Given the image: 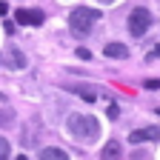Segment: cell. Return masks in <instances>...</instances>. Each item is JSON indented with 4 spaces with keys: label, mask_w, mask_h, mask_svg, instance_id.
Segmentation results:
<instances>
[{
    "label": "cell",
    "mask_w": 160,
    "mask_h": 160,
    "mask_svg": "<svg viewBox=\"0 0 160 160\" xmlns=\"http://www.w3.org/2000/svg\"><path fill=\"white\" fill-rule=\"evenodd\" d=\"M66 126H69V132H72L74 137H80V140H94V137L100 134V123H97L92 114H69Z\"/></svg>",
    "instance_id": "obj_1"
},
{
    "label": "cell",
    "mask_w": 160,
    "mask_h": 160,
    "mask_svg": "<svg viewBox=\"0 0 160 160\" xmlns=\"http://www.w3.org/2000/svg\"><path fill=\"white\" fill-rule=\"evenodd\" d=\"M109 117L117 120V117H120V106H109Z\"/></svg>",
    "instance_id": "obj_15"
},
{
    "label": "cell",
    "mask_w": 160,
    "mask_h": 160,
    "mask_svg": "<svg viewBox=\"0 0 160 160\" xmlns=\"http://www.w3.org/2000/svg\"><path fill=\"white\" fill-rule=\"evenodd\" d=\"M14 17H17L20 26H40L43 23V12L40 9H17Z\"/></svg>",
    "instance_id": "obj_4"
},
{
    "label": "cell",
    "mask_w": 160,
    "mask_h": 160,
    "mask_svg": "<svg viewBox=\"0 0 160 160\" xmlns=\"http://www.w3.org/2000/svg\"><path fill=\"white\" fill-rule=\"evenodd\" d=\"M9 63H12L14 69H23V66H26V57L20 54V49H9Z\"/></svg>",
    "instance_id": "obj_10"
},
{
    "label": "cell",
    "mask_w": 160,
    "mask_h": 160,
    "mask_svg": "<svg viewBox=\"0 0 160 160\" xmlns=\"http://www.w3.org/2000/svg\"><path fill=\"white\" fill-rule=\"evenodd\" d=\"M143 86H146L149 92H154V89H160V77H149V80H146V83H143Z\"/></svg>",
    "instance_id": "obj_13"
},
{
    "label": "cell",
    "mask_w": 160,
    "mask_h": 160,
    "mask_svg": "<svg viewBox=\"0 0 160 160\" xmlns=\"http://www.w3.org/2000/svg\"><path fill=\"white\" fill-rule=\"evenodd\" d=\"M14 160H29V157H26V154H20V157H14Z\"/></svg>",
    "instance_id": "obj_18"
},
{
    "label": "cell",
    "mask_w": 160,
    "mask_h": 160,
    "mask_svg": "<svg viewBox=\"0 0 160 160\" xmlns=\"http://www.w3.org/2000/svg\"><path fill=\"white\" fill-rule=\"evenodd\" d=\"M40 160H69V154L63 152V149H54V146H46V149H40V154H37Z\"/></svg>",
    "instance_id": "obj_8"
},
{
    "label": "cell",
    "mask_w": 160,
    "mask_h": 160,
    "mask_svg": "<svg viewBox=\"0 0 160 160\" xmlns=\"http://www.w3.org/2000/svg\"><path fill=\"white\" fill-rule=\"evenodd\" d=\"M12 120H14V112L12 109H0V126H9Z\"/></svg>",
    "instance_id": "obj_11"
},
{
    "label": "cell",
    "mask_w": 160,
    "mask_h": 160,
    "mask_svg": "<svg viewBox=\"0 0 160 160\" xmlns=\"http://www.w3.org/2000/svg\"><path fill=\"white\" fill-rule=\"evenodd\" d=\"M103 54H106V57H114V60H123V57H129V49H126L123 43H106Z\"/></svg>",
    "instance_id": "obj_7"
},
{
    "label": "cell",
    "mask_w": 160,
    "mask_h": 160,
    "mask_svg": "<svg viewBox=\"0 0 160 160\" xmlns=\"http://www.w3.org/2000/svg\"><path fill=\"white\" fill-rule=\"evenodd\" d=\"M6 12H9V6H6V3H3V0H0V17H3V14H6Z\"/></svg>",
    "instance_id": "obj_17"
},
{
    "label": "cell",
    "mask_w": 160,
    "mask_h": 160,
    "mask_svg": "<svg viewBox=\"0 0 160 160\" xmlns=\"http://www.w3.org/2000/svg\"><path fill=\"white\" fill-rule=\"evenodd\" d=\"M132 143H146V140H160V126H146V129H137L129 134Z\"/></svg>",
    "instance_id": "obj_5"
},
{
    "label": "cell",
    "mask_w": 160,
    "mask_h": 160,
    "mask_svg": "<svg viewBox=\"0 0 160 160\" xmlns=\"http://www.w3.org/2000/svg\"><path fill=\"white\" fill-rule=\"evenodd\" d=\"M9 152H12L9 140H6V137H0V160H9Z\"/></svg>",
    "instance_id": "obj_12"
},
{
    "label": "cell",
    "mask_w": 160,
    "mask_h": 160,
    "mask_svg": "<svg viewBox=\"0 0 160 160\" xmlns=\"http://www.w3.org/2000/svg\"><path fill=\"white\" fill-rule=\"evenodd\" d=\"M66 89H69L72 94H77V97L89 100V103H94V100H97V89H94V86H86V83H66Z\"/></svg>",
    "instance_id": "obj_6"
},
{
    "label": "cell",
    "mask_w": 160,
    "mask_h": 160,
    "mask_svg": "<svg viewBox=\"0 0 160 160\" xmlns=\"http://www.w3.org/2000/svg\"><path fill=\"white\" fill-rule=\"evenodd\" d=\"M149 60H160V46H154V49L149 52Z\"/></svg>",
    "instance_id": "obj_16"
},
{
    "label": "cell",
    "mask_w": 160,
    "mask_h": 160,
    "mask_svg": "<svg viewBox=\"0 0 160 160\" xmlns=\"http://www.w3.org/2000/svg\"><path fill=\"white\" fill-rule=\"evenodd\" d=\"M100 3H114V0H100Z\"/></svg>",
    "instance_id": "obj_19"
},
{
    "label": "cell",
    "mask_w": 160,
    "mask_h": 160,
    "mask_svg": "<svg viewBox=\"0 0 160 160\" xmlns=\"http://www.w3.org/2000/svg\"><path fill=\"white\" fill-rule=\"evenodd\" d=\"M149 26H152V12L143 9V6L132 9V14H129V32H132L134 37H143V34L149 32Z\"/></svg>",
    "instance_id": "obj_3"
},
{
    "label": "cell",
    "mask_w": 160,
    "mask_h": 160,
    "mask_svg": "<svg viewBox=\"0 0 160 160\" xmlns=\"http://www.w3.org/2000/svg\"><path fill=\"white\" fill-rule=\"evenodd\" d=\"M100 20V12H94V9H89V6H77V9H72L69 12V29L77 34V37H83L94 23Z\"/></svg>",
    "instance_id": "obj_2"
},
{
    "label": "cell",
    "mask_w": 160,
    "mask_h": 160,
    "mask_svg": "<svg viewBox=\"0 0 160 160\" xmlns=\"http://www.w3.org/2000/svg\"><path fill=\"white\" fill-rule=\"evenodd\" d=\"M120 154H123L120 143H117V140H112V143L103 146V154H100V157H103V160H120Z\"/></svg>",
    "instance_id": "obj_9"
},
{
    "label": "cell",
    "mask_w": 160,
    "mask_h": 160,
    "mask_svg": "<svg viewBox=\"0 0 160 160\" xmlns=\"http://www.w3.org/2000/svg\"><path fill=\"white\" fill-rule=\"evenodd\" d=\"M74 54H77L80 60H92V52H89V49H77Z\"/></svg>",
    "instance_id": "obj_14"
}]
</instances>
